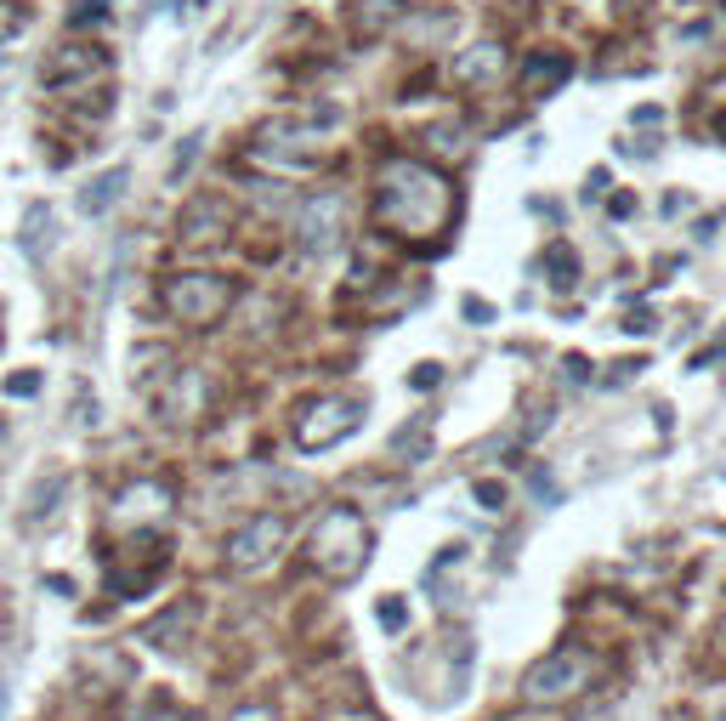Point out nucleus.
Listing matches in <instances>:
<instances>
[{"instance_id": "nucleus-1", "label": "nucleus", "mask_w": 726, "mask_h": 721, "mask_svg": "<svg viewBox=\"0 0 726 721\" xmlns=\"http://www.w3.org/2000/svg\"><path fill=\"white\" fill-rule=\"evenodd\" d=\"M449 216V182L420 165V160H392L380 171V187H375V222L392 227L398 238H415V233H438Z\"/></svg>"}, {"instance_id": "nucleus-2", "label": "nucleus", "mask_w": 726, "mask_h": 721, "mask_svg": "<svg viewBox=\"0 0 726 721\" xmlns=\"http://www.w3.org/2000/svg\"><path fill=\"white\" fill-rule=\"evenodd\" d=\"M364 562H369V528H364V517L352 506H329L318 517V528H313V568L324 573V580L347 586V580H358V573H364Z\"/></svg>"}, {"instance_id": "nucleus-3", "label": "nucleus", "mask_w": 726, "mask_h": 721, "mask_svg": "<svg viewBox=\"0 0 726 721\" xmlns=\"http://www.w3.org/2000/svg\"><path fill=\"white\" fill-rule=\"evenodd\" d=\"M160 302H165V313H171L176 324L205 329V324H216V318L233 307V284H227L222 273H176V278H165Z\"/></svg>"}, {"instance_id": "nucleus-4", "label": "nucleus", "mask_w": 726, "mask_h": 721, "mask_svg": "<svg viewBox=\"0 0 726 721\" xmlns=\"http://www.w3.org/2000/svg\"><path fill=\"white\" fill-rule=\"evenodd\" d=\"M585 682H591L585 648H556V653H545V659L522 677V699H528V704H562V699H573Z\"/></svg>"}, {"instance_id": "nucleus-5", "label": "nucleus", "mask_w": 726, "mask_h": 721, "mask_svg": "<svg viewBox=\"0 0 726 721\" xmlns=\"http://www.w3.org/2000/svg\"><path fill=\"white\" fill-rule=\"evenodd\" d=\"M358 420H364V398H318L296 420V449H307V455L335 449L341 438H352V431H358Z\"/></svg>"}, {"instance_id": "nucleus-6", "label": "nucleus", "mask_w": 726, "mask_h": 721, "mask_svg": "<svg viewBox=\"0 0 726 721\" xmlns=\"http://www.w3.org/2000/svg\"><path fill=\"white\" fill-rule=\"evenodd\" d=\"M165 517H171V484H160V477H136L109 506L114 528H160Z\"/></svg>"}, {"instance_id": "nucleus-7", "label": "nucleus", "mask_w": 726, "mask_h": 721, "mask_svg": "<svg viewBox=\"0 0 726 721\" xmlns=\"http://www.w3.org/2000/svg\"><path fill=\"white\" fill-rule=\"evenodd\" d=\"M284 517H273V511H262V517H250L238 535L227 540V562L233 568H262V562H273V551L284 546Z\"/></svg>"}, {"instance_id": "nucleus-8", "label": "nucleus", "mask_w": 726, "mask_h": 721, "mask_svg": "<svg viewBox=\"0 0 726 721\" xmlns=\"http://www.w3.org/2000/svg\"><path fill=\"white\" fill-rule=\"evenodd\" d=\"M109 69V52L103 45H58L52 58H45V69H40V80H45V91H74V85H85V80H96Z\"/></svg>"}, {"instance_id": "nucleus-9", "label": "nucleus", "mask_w": 726, "mask_h": 721, "mask_svg": "<svg viewBox=\"0 0 726 721\" xmlns=\"http://www.w3.org/2000/svg\"><path fill=\"white\" fill-rule=\"evenodd\" d=\"M341 216H347L341 194H313V200L301 205V216H296L301 251H307V256H324V251H335V238H341Z\"/></svg>"}, {"instance_id": "nucleus-10", "label": "nucleus", "mask_w": 726, "mask_h": 721, "mask_svg": "<svg viewBox=\"0 0 726 721\" xmlns=\"http://www.w3.org/2000/svg\"><path fill=\"white\" fill-rule=\"evenodd\" d=\"M500 74H505V45L500 40H477V45H466V52L454 58V80L460 85H489Z\"/></svg>"}, {"instance_id": "nucleus-11", "label": "nucleus", "mask_w": 726, "mask_h": 721, "mask_svg": "<svg viewBox=\"0 0 726 721\" xmlns=\"http://www.w3.org/2000/svg\"><path fill=\"white\" fill-rule=\"evenodd\" d=\"M227 233V205L222 200H193L182 216V245H216Z\"/></svg>"}, {"instance_id": "nucleus-12", "label": "nucleus", "mask_w": 726, "mask_h": 721, "mask_svg": "<svg viewBox=\"0 0 726 721\" xmlns=\"http://www.w3.org/2000/svg\"><path fill=\"white\" fill-rule=\"evenodd\" d=\"M567 74H573L567 52H534V58H528V69H522V98H545V91H556Z\"/></svg>"}, {"instance_id": "nucleus-13", "label": "nucleus", "mask_w": 726, "mask_h": 721, "mask_svg": "<svg viewBox=\"0 0 726 721\" xmlns=\"http://www.w3.org/2000/svg\"><path fill=\"white\" fill-rule=\"evenodd\" d=\"M125 182H131L125 165H114V171H103V176H91V187L80 194V216H103V211L125 194Z\"/></svg>"}, {"instance_id": "nucleus-14", "label": "nucleus", "mask_w": 726, "mask_h": 721, "mask_svg": "<svg viewBox=\"0 0 726 721\" xmlns=\"http://www.w3.org/2000/svg\"><path fill=\"white\" fill-rule=\"evenodd\" d=\"M18 245H23V256H34V262L45 256V245H52V205H40V200H34V205L23 211V233H18Z\"/></svg>"}, {"instance_id": "nucleus-15", "label": "nucleus", "mask_w": 726, "mask_h": 721, "mask_svg": "<svg viewBox=\"0 0 726 721\" xmlns=\"http://www.w3.org/2000/svg\"><path fill=\"white\" fill-rule=\"evenodd\" d=\"M398 0H358V12H352V29L364 34V40H380L386 29H392L398 23Z\"/></svg>"}, {"instance_id": "nucleus-16", "label": "nucleus", "mask_w": 726, "mask_h": 721, "mask_svg": "<svg viewBox=\"0 0 726 721\" xmlns=\"http://www.w3.org/2000/svg\"><path fill=\"white\" fill-rule=\"evenodd\" d=\"M69 489V477L63 471H52V477H40V489H34V506H29V522H45L58 511V495Z\"/></svg>"}, {"instance_id": "nucleus-17", "label": "nucleus", "mask_w": 726, "mask_h": 721, "mask_svg": "<svg viewBox=\"0 0 726 721\" xmlns=\"http://www.w3.org/2000/svg\"><path fill=\"white\" fill-rule=\"evenodd\" d=\"M545 262H551V284H556V291H573V284H579V262H573V251H567V245H551Z\"/></svg>"}, {"instance_id": "nucleus-18", "label": "nucleus", "mask_w": 726, "mask_h": 721, "mask_svg": "<svg viewBox=\"0 0 726 721\" xmlns=\"http://www.w3.org/2000/svg\"><path fill=\"white\" fill-rule=\"evenodd\" d=\"M109 7H114V0H80V7L69 12V29H96L109 18Z\"/></svg>"}, {"instance_id": "nucleus-19", "label": "nucleus", "mask_w": 726, "mask_h": 721, "mask_svg": "<svg viewBox=\"0 0 726 721\" xmlns=\"http://www.w3.org/2000/svg\"><path fill=\"white\" fill-rule=\"evenodd\" d=\"M471 495L482 500V511H500V506H505V484H494V477H477Z\"/></svg>"}, {"instance_id": "nucleus-20", "label": "nucleus", "mask_w": 726, "mask_h": 721, "mask_svg": "<svg viewBox=\"0 0 726 721\" xmlns=\"http://www.w3.org/2000/svg\"><path fill=\"white\" fill-rule=\"evenodd\" d=\"M200 142H205V136H182V149H176V160H171V182H182L187 165L200 160Z\"/></svg>"}, {"instance_id": "nucleus-21", "label": "nucleus", "mask_w": 726, "mask_h": 721, "mask_svg": "<svg viewBox=\"0 0 726 721\" xmlns=\"http://www.w3.org/2000/svg\"><path fill=\"white\" fill-rule=\"evenodd\" d=\"M7 393H12V398H34V393H40V375H34V369L12 375V380H7Z\"/></svg>"}, {"instance_id": "nucleus-22", "label": "nucleus", "mask_w": 726, "mask_h": 721, "mask_svg": "<svg viewBox=\"0 0 726 721\" xmlns=\"http://www.w3.org/2000/svg\"><path fill=\"white\" fill-rule=\"evenodd\" d=\"M403 602H380V624H386V631H403Z\"/></svg>"}, {"instance_id": "nucleus-23", "label": "nucleus", "mask_w": 726, "mask_h": 721, "mask_svg": "<svg viewBox=\"0 0 726 721\" xmlns=\"http://www.w3.org/2000/svg\"><path fill=\"white\" fill-rule=\"evenodd\" d=\"M415 387H420V393L438 387V364H420V369H415Z\"/></svg>"}, {"instance_id": "nucleus-24", "label": "nucleus", "mask_w": 726, "mask_h": 721, "mask_svg": "<svg viewBox=\"0 0 726 721\" xmlns=\"http://www.w3.org/2000/svg\"><path fill=\"white\" fill-rule=\"evenodd\" d=\"M227 721H273V710H267V704H250V710H233Z\"/></svg>"}, {"instance_id": "nucleus-25", "label": "nucleus", "mask_w": 726, "mask_h": 721, "mask_svg": "<svg viewBox=\"0 0 726 721\" xmlns=\"http://www.w3.org/2000/svg\"><path fill=\"white\" fill-rule=\"evenodd\" d=\"M624 329H631V335H647V329H653V313H631V318H624Z\"/></svg>"}, {"instance_id": "nucleus-26", "label": "nucleus", "mask_w": 726, "mask_h": 721, "mask_svg": "<svg viewBox=\"0 0 726 721\" xmlns=\"http://www.w3.org/2000/svg\"><path fill=\"white\" fill-rule=\"evenodd\" d=\"M607 211H613V216H631V211H636V200H631V194H613V205H607Z\"/></svg>"}, {"instance_id": "nucleus-27", "label": "nucleus", "mask_w": 726, "mask_h": 721, "mask_svg": "<svg viewBox=\"0 0 726 721\" xmlns=\"http://www.w3.org/2000/svg\"><path fill=\"white\" fill-rule=\"evenodd\" d=\"M7 704H12V688H7V682H0V715H7Z\"/></svg>"}, {"instance_id": "nucleus-28", "label": "nucleus", "mask_w": 726, "mask_h": 721, "mask_svg": "<svg viewBox=\"0 0 726 721\" xmlns=\"http://www.w3.org/2000/svg\"><path fill=\"white\" fill-rule=\"evenodd\" d=\"M720 136H726V120H720Z\"/></svg>"}]
</instances>
